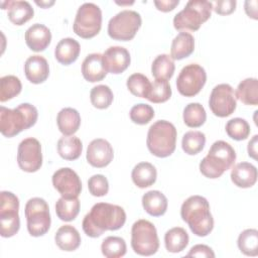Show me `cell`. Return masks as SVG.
Returning a JSON list of instances; mask_svg holds the SVG:
<instances>
[{"label":"cell","mask_w":258,"mask_h":258,"mask_svg":"<svg viewBox=\"0 0 258 258\" xmlns=\"http://www.w3.org/2000/svg\"><path fill=\"white\" fill-rule=\"evenodd\" d=\"M51 41V32L43 24L34 23L25 32L27 46L36 52L43 51Z\"/></svg>","instance_id":"cell-18"},{"label":"cell","mask_w":258,"mask_h":258,"mask_svg":"<svg viewBox=\"0 0 258 258\" xmlns=\"http://www.w3.org/2000/svg\"><path fill=\"white\" fill-rule=\"evenodd\" d=\"M52 185L62 198H78L82 190V181L75 170L70 167L57 169L52 175Z\"/></svg>","instance_id":"cell-15"},{"label":"cell","mask_w":258,"mask_h":258,"mask_svg":"<svg viewBox=\"0 0 258 258\" xmlns=\"http://www.w3.org/2000/svg\"><path fill=\"white\" fill-rule=\"evenodd\" d=\"M126 85L131 94L139 98L147 99L151 90V83L148 78L139 73L131 75L127 80Z\"/></svg>","instance_id":"cell-38"},{"label":"cell","mask_w":258,"mask_h":258,"mask_svg":"<svg viewBox=\"0 0 258 258\" xmlns=\"http://www.w3.org/2000/svg\"><path fill=\"white\" fill-rule=\"evenodd\" d=\"M257 144H258V135H254L253 138L248 143V155L253 159H257Z\"/></svg>","instance_id":"cell-49"},{"label":"cell","mask_w":258,"mask_h":258,"mask_svg":"<svg viewBox=\"0 0 258 258\" xmlns=\"http://www.w3.org/2000/svg\"><path fill=\"white\" fill-rule=\"evenodd\" d=\"M188 234L181 227H174L168 230L164 235V244L168 252L178 253L188 245Z\"/></svg>","instance_id":"cell-31"},{"label":"cell","mask_w":258,"mask_h":258,"mask_svg":"<svg viewBox=\"0 0 258 258\" xmlns=\"http://www.w3.org/2000/svg\"><path fill=\"white\" fill-rule=\"evenodd\" d=\"M19 200L11 191L0 194V234L4 238L14 236L20 228Z\"/></svg>","instance_id":"cell-11"},{"label":"cell","mask_w":258,"mask_h":258,"mask_svg":"<svg viewBox=\"0 0 258 258\" xmlns=\"http://www.w3.org/2000/svg\"><path fill=\"white\" fill-rule=\"evenodd\" d=\"M82 74L88 82L96 83L102 81L107 75L103 63V54L91 53L87 55L82 63Z\"/></svg>","instance_id":"cell-20"},{"label":"cell","mask_w":258,"mask_h":258,"mask_svg":"<svg viewBox=\"0 0 258 258\" xmlns=\"http://www.w3.org/2000/svg\"><path fill=\"white\" fill-rule=\"evenodd\" d=\"M235 160L234 148L228 142L218 140L200 162V171L208 178H218L234 165Z\"/></svg>","instance_id":"cell-4"},{"label":"cell","mask_w":258,"mask_h":258,"mask_svg":"<svg viewBox=\"0 0 258 258\" xmlns=\"http://www.w3.org/2000/svg\"><path fill=\"white\" fill-rule=\"evenodd\" d=\"M126 213L123 208L108 203H97L85 216L82 227L91 238L100 237L106 231H116L124 226Z\"/></svg>","instance_id":"cell-1"},{"label":"cell","mask_w":258,"mask_h":258,"mask_svg":"<svg viewBox=\"0 0 258 258\" xmlns=\"http://www.w3.org/2000/svg\"><path fill=\"white\" fill-rule=\"evenodd\" d=\"M88 188L94 197H104L109 191L108 179L103 174H94L88 180Z\"/></svg>","instance_id":"cell-44"},{"label":"cell","mask_w":258,"mask_h":258,"mask_svg":"<svg viewBox=\"0 0 258 258\" xmlns=\"http://www.w3.org/2000/svg\"><path fill=\"white\" fill-rule=\"evenodd\" d=\"M206 144V136L201 131H188L182 136L181 147L188 155L200 153Z\"/></svg>","instance_id":"cell-37"},{"label":"cell","mask_w":258,"mask_h":258,"mask_svg":"<svg viewBox=\"0 0 258 258\" xmlns=\"http://www.w3.org/2000/svg\"><path fill=\"white\" fill-rule=\"evenodd\" d=\"M134 184L140 188L151 186L157 177V171L153 164L149 162H140L134 166L131 173Z\"/></svg>","instance_id":"cell-28"},{"label":"cell","mask_w":258,"mask_h":258,"mask_svg":"<svg viewBox=\"0 0 258 258\" xmlns=\"http://www.w3.org/2000/svg\"><path fill=\"white\" fill-rule=\"evenodd\" d=\"M92 105L97 109H107L113 102L114 95L111 89L106 85H98L90 92Z\"/></svg>","instance_id":"cell-40"},{"label":"cell","mask_w":258,"mask_h":258,"mask_svg":"<svg viewBox=\"0 0 258 258\" xmlns=\"http://www.w3.org/2000/svg\"><path fill=\"white\" fill-rule=\"evenodd\" d=\"M22 85L20 80L12 75L4 76L0 79V101L6 102L20 94Z\"/></svg>","instance_id":"cell-39"},{"label":"cell","mask_w":258,"mask_h":258,"mask_svg":"<svg viewBox=\"0 0 258 258\" xmlns=\"http://www.w3.org/2000/svg\"><path fill=\"white\" fill-rule=\"evenodd\" d=\"M35 3L42 8H48L54 4V1H35Z\"/></svg>","instance_id":"cell-50"},{"label":"cell","mask_w":258,"mask_h":258,"mask_svg":"<svg viewBox=\"0 0 258 258\" xmlns=\"http://www.w3.org/2000/svg\"><path fill=\"white\" fill-rule=\"evenodd\" d=\"M180 216L190 231L199 236L209 235L214 228V219L210 212V205L202 196H191L181 205Z\"/></svg>","instance_id":"cell-2"},{"label":"cell","mask_w":258,"mask_h":258,"mask_svg":"<svg viewBox=\"0 0 258 258\" xmlns=\"http://www.w3.org/2000/svg\"><path fill=\"white\" fill-rule=\"evenodd\" d=\"M235 0H219L213 4V10L219 15H229L236 9Z\"/></svg>","instance_id":"cell-45"},{"label":"cell","mask_w":258,"mask_h":258,"mask_svg":"<svg viewBox=\"0 0 258 258\" xmlns=\"http://www.w3.org/2000/svg\"><path fill=\"white\" fill-rule=\"evenodd\" d=\"M130 61L129 51L122 46H110L103 53V63L107 73L121 74L129 67Z\"/></svg>","instance_id":"cell-17"},{"label":"cell","mask_w":258,"mask_h":258,"mask_svg":"<svg viewBox=\"0 0 258 258\" xmlns=\"http://www.w3.org/2000/svg\"><path fill=\"white\" fill-rule=\"evenodd\" d=\"M236 99L245 105L256 106L258 104V80L256 78H247L237 87Z\"/></svg>","instance_id":"cell-30"},{"label":"cell","mask_w":258,"mask_h":258,"mask_svg":"<svg viewBox=\"0 0 258 258\" xmlns=\"http://www.w3.org/2000/svg\"><path fill=\"white\" fill-rule=\"evenodd\" d=\"M56 124L64 136L74 135L81 125L80 113L74 108H63L57 113Z\"/></svg>","instance_id":"cell-24"},{"label":"cell","mask_w":258,"mask_h":258,"mask_svg":"<svg viewBox=\"0 0 258 258\" xmlns=\"http://www.w3.org/2000/svg\"><path fill=\"white\" fill-rule=\"evenodd\" d=\"M187 257H215V253L212 250L211 247L204 245V244H198L190 248L189 252L186 254Z\"/></svg>","instance_id":"cell-46"},{"label":"cell","mask_w":258,"mask_h":258,"mask_svg":"<svg viewBox=\"0 0 258 258\" xmlns=\"http://www.w3.org/2000/svg\"><path fill=\"white\" fill-rule=\"evenodd\" d=\"M80 51V43L72 37H67L59 40L56 44L54 49V57L59 63L69 66L77 60Z\"/></svg>","instance_id":"cell-22"},{"label":"cell","mask_w":258,"mask_h":258,"mask_svg":"<svg viewBox=\"0 0 258 258\" xmlns=\"http://www.w3.org/2000/svg\"><path fill=\"white\" fill-rule=\"evenodd\" d=\"M226 132L228 136L234 140H245L250 134V125L245 119L234 118L227 122Z\"/></svg>","instance_id":"cell-41"},{"label":"cell","mask_w":258,"mask_h":258,"mask_svg":"<svg viewBox=\"0 0 258 258\" xmlns=\"http://www.w3.org/2000/svg\"><path fill=\"white\" fill-rule=\"evenodd\" d=\"M153 3L159 11L169 12L179 4V1L178 0H160V1H154Z\"/></svg>","instance_id":"cell-47"},{"label":"cell","mask_w":258,"mask_h":258,"mask_svg":"<svg viewBox=\"0 0 258 258\" xmlns=\"http://www.w3.org/2000/svg\"><path fill=\"white\" fill-rule=\"evenodd\" d=\"M131 247L141 256H151L159 248V239L154 225L144 219L136 221L131 229Z\"/></svg>","instance_id":"cell-7"},{"label":"cell","mask_w":258,"mask_h":258,"mask_svg":"<svg viewBox=\"0 0 258 258\" xmlns=\"http://www.w3.org/2000/svg\"><path fill=\"white\" fill-rule=\"evenodd\" d=\"M231 180L238 187H251L257 181V168L252 163L240 162L233 166Z\"/></svg>","instance_id":"cell-21"},{"label":"cell","mask_w":258,"mask_h":258,"mask_svg":"<svg viewBox=\"0 0 258 258\" xmlns=\"http://www.w3.org/2000/svg\"><path fill=\"white\" fill-rule=\"evenodd\" d=\"M257 1H246L245 2V11L247 15L253 19H257Z\"/></svg>","instance_id":"cell-48"},{"label":"cell","mask_w":258,"mask_h":258,"mask_svg":"<svg viewBox=\"0 0 258 258\" xmlns=\"http://www.w3.org/2000/svg\"><path fill=\"white\" fill-rule=\"evenodd\" d=\"M207 81L205 69L198 63H190L182 68L177 79L176 88L180 95L194 97L201 92Z\"/></svg>","instance_id":"cell-12"},{"label":"cell","mask_w":258,"mask_h":258,"mask_svg":"<svg viewBox=\"0 0 258 258\" xmlns=\"http://www.w3.org/2000/svg\"><path fill=\"white\" fill-rule=\"evenodd\" d=\"M175 64L168 54H159L155 57L151 64V73L155 80L168 81L174 74Z\"/></svg>","instance_id":"cell-32"},{"label":"cell","mask_w":258,"mask_h":258,"mask_svg":"<svg viewBox=\"0 0 258 258\" xmlns=\"http://www.w3.org/2000/svg\"><path fill=\"white\" fill-rule=\"evenodd\" d=\"M26 79L32 84H41L49 76V66L47 60L41 55L29 56L24 64Z\"/></svg>","instance_id":"cell-19"},{"label":"cell","mask_w":258,"mask_h":258,"mask_svg":"<svg viewBox=\"0 0 258 258\" xmlns=\"http://www.w3.org/2000/svg\"><path fill=\"white\" fill-rule=\"evenodd\" d=\"M206 119V110L200 103H189L183 109V122L190 128L201 127Z\"/></svg>","instance_id":"cell-36"},{"label":"cell","mask_w":258,"mask_h":258,"mask_svg":"<svg viewBox=\"0 0 258 258\" xmlns=\"http://www.w3.org/2000/svg\"><path fill=\"white\" fill-rule=\"evenodd\" d=\"M144 211L152 217H160L165 214L168 206L166 197L159 190H149L142 197Z\"/></svg>","instance_id":"cell-25"},{"label":"cell","mask_w":258,"mask_h":258,"mask_svg":"<svg viewBox=\"0 0 258 258\" xmlns=\"http://www.w3.org/2000/svg\"><path fill=\"white\" fill-rule=\"evenodd\" d=\"M37 117V109L29 103H22L14 109L1 106L0 131L3 136L11 138L32 127L36 123Z\"/></svg>","instance_id":"cell-3"},{"label":"cell","mask_w":258,"mask_h":258,"mask_svg":"<svg viewBox=\"0 0 258 258\" xmlns=\"http://www.w3.org/2000/svg\"><path fill=\"white\" fill-rule=\"evenodd\" d=\"M17 163L20 169L26 172H35L42 165L40 142L33 137L22 140L17 149Z\"/></svg>","instance_id":"cell-14"},{"label":"cell","mask_w":258,"mask_h":258,"mask_svg":"<svg viewBox=\"0 0 258 258\" xmlns=\"http://www.w3.org/2000/svg\"><path fill=\"white\" fill-rule=\"evenodd\" d=\"M195 50V39L189 32L180 31L172 40L170 56L172 59H182L189 56Z\"/></svg>","instance_id":"cell-27"},{"label":"cell","mask_w":258,"mask_h":258,"mask_svg":"<svg viewBox=\"0 0 258 258\" xmlns=\"http://www.w3.org/2000/svg\"><path fill=\"white\" fill-rule=\"evenodd\" d=\"M142 23L141 16L134 10H123L108 23V34L112 39L128 41L134 38Z\"/></svg>","instance_id":"cell-10"},{"label":"cell","mask_w":258,"mask_h":258,"mask_svg":"<svg viewBox=\"0 0 258 258\" xmlns=\"http://www.w3.org/2000/svg\"><path fill=\"white\" fill-rule=\"evenodd\" d=\"M57 152L59 156L66 160H76L78 159L83 150L82 141L74 136H62L57 141Z\"/></svg>","instance_id":"cell-29"},{"label":"cell","mask_w":258,"mask_h":258,"mask_svg":"<svg viewBox=\"0 0 258 258\" xmlns=\"http://www.w3.org/2000/svg\"><path fill=\"white\" fill-rule=\"evenodd\" d=\"M147 148L151 154L164 158L173 153L176 145V129L172 123L166 120H158L153 123L147 133Z\"/></svg>","instance_id":"cell-5"},{"label":"cell","mask_w":258,"mask_h":258,"mask_svg":"<svg viewBox=\"0 0 258 258\" xmlns=\"http://www.w3.org/2000/svg\"><path fill=\"white\" fill-rule=\"evenodd\" d=\"M27 231L33 237L46 234L50 228V215L47 203L41 198H32L25 205Z\"/></svg>","instance_id":"cell-9"},{"label":"cell","mask_w":258,"mask_h":258,"mask_svg":"<svg viewBox=\"0 0 258 258\" xmlns=\"http://www.w3.org/2000/svg\"><path fill=\"white\" fill-rule=\"evenodd\" d=\"M114 157V151L111 144L103 139L97 138L90 142L87 149V161L94 167L103 168L111 163Z\"/></svg>","instance_id":"cell-16"},{"label":"cell","mask_w":258,"mask_h":258,"mask_svg":"<svg viewBox=\"0 0 258 258\" xmlns=\"http://www.w3.org/2000/svg\"><path fill=\"white\" fill-rule=\"evenodd\" d=\"M80 201L78 198H59L55 204L56 216L64 222H71L77 218L80 212Z\"/></svg>","instance_id":"cell-33"},{"label":"cell","mask_w":258,"mask_h":258,"mask_svg":"<svg viewBox=\"0 0 258 258\" xmlns=\"http://www.w3.org/2000/svg\"><path fill=\"white\" fill-rule=\"evenodd\" d=\"M209 106L214 115L224 118L230 116L236 109L237 99L229 84L217 85L210 95Z\"/></svg>","instance_id":"cell-13"},{"label":"cell","mask_w":258,"mask_h":258,"mask_svg":"<svg viewBox=\"0 0 258 258\" xmlns=\"http://www.w3.org/2000/svg\"><path fill=\"white\" fill-rule=\"evenodd\" d=\"M2 3L7 5L8 18L15 25H23L34 15V10L27 1H6Z\"/></svg>","instance_id":"cell-26"},{"label":"cell","mask_w":258,"mask_h":258,"mask_svg":"<svg viewBox=\"0 0 258 258\" xmlns=\"http://www.w3.org/2000/svg\"><path fill=\"white\" fill-rule=\"evenodd\" d=\"M171 96V88L166 80H155L151 84V90L147 99L155 104L166 102Z\"/></svg>","instance_id":"cell-42"},{"label":"cell","mask_w":258,"mask_h":258,"mask_svg":"<svg viewBox=\"0 0 258 258\" xmlns=\"http://www.w3.org/2000/svg\"><path fill=\"white\" fill-rule=\"evenodd\" d=\"M102 254L107 258H119L126 254L127 246L123 238L109 236L105 238L101 245Z\"/></svg>","instance_id":"cell-35"},{"label":"cell","mask_w":258,"mask_h":258,"mask_svg":"<svg viewBox=\"0 0 258 258\" xmlns=\"http://www.w3.org/2000/svg\"><path fill=\"white\" fill-rule=\"evenodd\" d=\"M117 4H120V5H124V4H133V2H121V3H119V2H116Z\"/></svg>","instance_id":"cell-51"},{"label":"cell","mask_w":258,"mask_h":258,"mask_svg":"<svg viewBox=\"0 0 258 258\" xmlns=\"http://www.w3.org/2000/svg\"><path fill=\"white\" fill-rule=\"evenodd\" d=\"M154 110L150 105L140 103L133 106L130 110V119L133 123L138 125H145L149 123L154 117Z\"/></svg>","instance_id":"cell-43"},{"label":"cell","mask_w":258,"mask_h":258,"mask_svg":"<svg viewBox=\"0 0 258 258\" xmlns=\"http://www.w3.org/2000/svg\"><path fill=\"white\" fill-rule=\"evenodd\" d=\"M238 248L246 256L258 255V231L246 229L238 237Z\"/></svg>","instance_id":"cell-34"},{"label":"cell","mask_w":258,"mask_h":258,"mask_svg":"<svg viewBox=\"0 0 258 258\" xmlns=\"http://www.w3.org/2000/svg\"><path fill=\"white\" fill-rule=\"evenodd\" d=\"M213 3L206 0H190L173 18V26L177 30H198L212 14Z\"/></svg>","instance_id":"cell-6"},{"label":"cell","mask_w":258,"mask_h":258,"mask_svg":"<svg viewBox=\"0 0 258 258\" xmlns=\"http://www.w3.org/2000/svg\"><path fill=\"white\" fill-rule=\"evenodd\" d=\"M54 241L57 247L67 252L77 250L81 245V236L79 231L71 226H61L54 235Z\"/></svg>","instance_id":"cell-23"},{"label":"cell","mask_w":258,"mask_h":258,"mask_svg":"<svg viewBox=\"0 0 258 258\" xmlns=\"http://www.w3.org/2000/svg\"><path fill=\"white\" fill-rule=\"evenodd\" d=\"M102 27V11L94 3H84L77 11L73 24L74 32L82 38L96 36Z\"/></svg>","instance_id":"cell-8"}]
</instances>
